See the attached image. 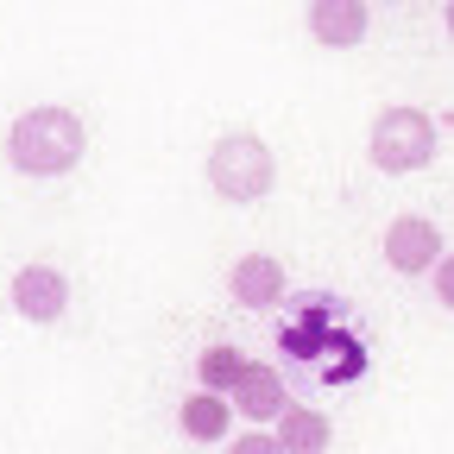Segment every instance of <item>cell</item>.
I'll list each match as a JSON object with an SVG mask.
<instances>
[{
  "mask_svg": "<svg viewBox=\"0 0 454 454\" xmlns=\"http://www.w3.org/2000/svg\"><path fill=\"white\" fill-rule=\"evenodd\" d=\"M227 291H234V303H247V309H271L284 297V271H278L271 253H247L234 271H227Z\"/></svg>",
  "mask_w": 454,
  "mask_h": 454,
  "instance_id": "cell-6",
  "label": "cell"
},
{
  "mask_svg": "<svg viewBox=\"0 0 454 454\" xmlns=\"http://www.w3.org/2000/svg\"><path fill=\"white\" fill-rule=\"evenodd\" d=\"M177 423H184L190 442H221V435H227V404H221L215 391H196V397H184Z\"/></svg>",
  "mask_w": 454,
  "mask_h": 454,
  "instance_id": "cell-9",
  "label": "cell"
},
{
  "mask_svg": "<svg viewBox=\"0 0 454 454\" xmlns=\"http://www.w3.org/2000/svg\"><path fill=\"white\" fill-rule=\"evenodd\" d=\"M208 184L227 202H259L271 190V145L259 133H227L208 152Z\"/></svg>",
  "mask_w": 454,
  "mask_h": 454,
  "instance_id": "cell-2",
  "label": "cell"
},
{
  "mask_svg": "<svg viewBox=\"0 0 454 454\" xmlns=\"http://www.w3.org/2000/svg\"><path fill=\"white\" fill-rule=\"evenodd\" d=\"M196 372H202V391H215V397H221V391H234V385L247 379V360H240L234 348H208Z\"/></svg>",
  "mask_w": 454,
  "mask_h": 454,
  "instance_id": "cell-11",
  "label": "cell"
},
{
  "mask_svg": "<svg viewBox=\"0 0 454 454\" xmlns=\"http://www.w3.org/2000/svg\"><path fill=\"white\" fill-rule=\"evenodd\" d=\"M234 404H240V417H253V423H278L284 411V379H278V366H247V379L234 385Z\"/></svg>",
  "mask_w": 454,
  "mask_h": 454,
  "instance_id": "cell-8",
  "label": "cell"
},
{
  "mask_svg": "<svg viewBox=\"0 0 454 454\" xmlns=\"http://www.w3.org/2000/svg\"><path fill=\"white\" fill-rule=\"evenodd\" d=\"M385 265L391 271H429V265H442V227H429L423 215H397L385 227Z\"/></svg>",
  "mask_w": 454,
  "mask_h": 454,
  "instance_id": "cell-4",
  "label": "cell"
},
{
  "mask_svg": "<svg viewBox=\"0 0 454 454\" xmlns=\"http://www.w3.org/2000/svg\"><path fill=\"white\" fill-rule=\"evenodd\" d=\"M435 297H442V309H454V253L435 265Z\"/></svg>",
  "mask_w": 454,
  "mask_h": 454,
  "instance_id": "cell-12",
  "label": "cell"
},
{
  "mask_svg": "<svg viewBox=\"0 0 454 454\" xmlns=\"http://www.w3.org/2000/svg\"><path fill=\"white\" fill-rule=\"evenodd\" d=\"M13 309L26 322H57V316L70 309V278L57 271V265H26L13 278Z\"/></svg>",
  "mask_w": 454,
  "mask_h": 454,
  "instance_id": "cell-5",
  "label": "cell"
},
{
  "mask_svg": "<svg viewBox=\"0 0 454 454\" xmlns=\"http://www.w3.org/2000/svg\"><path fill=\"white\" fill-rule=\"evenodd\" d=\"M366 26H372V13L360 7V0H316L309 7V32L322 38V44H360L366 38Z\"/></svg>",
  "mask_w": 454,
  "mask_h": 454,
  "instance_id": "cell-7",
  "label": "cell"
},
{
  "mask_svg": "<svg viewBox=\"0 0 454 454\" xmlns=\"http://www.w3.org/2000/svg\"><path fill=\"white\" fill-rule=\"evenodd\" d=\"M82 145H89V133H82V121L70 107H32L7 133V158L26 170V177H64V170L82 158Z\"/></svg>",
  "mask_w": 454,
  "mask_h": 454,
  "instance_id": "cell-1",
  "label": "cell"
},
{
  "mask_svg": "<svg viewBox=\"0 0 454 454\" xmlns=\"http://www.w3.org/2000/svg\"><path fill=\"white\" fill-rule=\"evenodd\" d=\"M278 448L284 454H322L328 448V423L316 411H284L278 417Z\"/></svg>",
  "mask_w": 454,
  "mask_h": 454,
  "instance_id": "cell-10",
  "label": "cell"
},
{
  "mask_svg": "<svg viewBox=\"0 0 454 454\" xmlns=\"http://www.w3.org/2000/svg\"><path fill=\"white\" fill-rule=\"evenodd\" d=\"M448 32H454V7H448Z\"/></svg>",
  "mask_w": 454,
  "mask_h": 454,
  "instance_id": "cell-14",
  "label": "cell"
},
{
  "mask_svg": "<svg viewBox=\"0 0 454 454\" xmlns=\"http://www.w3.org/2000/svg\"><path fill=\"white\" fill-rule=\"evenodd\" d=\"M435 158V121L423 107H385L372 121V164L379 170H423Z\"/></svg>",
  "mask_w": 454,
  "mask_h": 454,
  "instance_id": "cell-3",
  "label": "cell"
},
{
  "mask_svg": "<svg viewBox=\"0 0 454 454\" xmlns=\"http://www.w3.org/2000/svg\"><path fill=\"white\" fill-rule=\"evenodd\" d=\"M234 454H284V448H278V435H240Z\"/></svg>",
  "mask_w": 454,
  "mask_h": 454,
  "instance_id": "cell-13",
  "label": "cell"
}]
</instances>
